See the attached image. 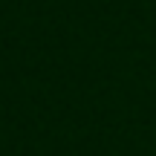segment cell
I'll use <instances>...</instances> for the list:
<instances>
[]
</instances>
